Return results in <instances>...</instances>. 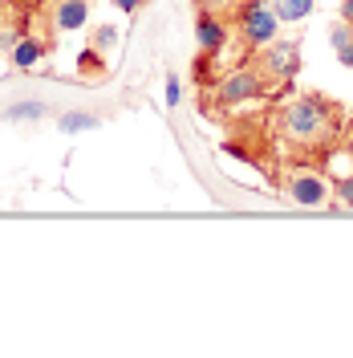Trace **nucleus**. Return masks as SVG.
I'll return each mask as SVG.
<instances>
[{"label": "nucleus", "mask_w": 353, "mask_h": 358, "mask_svg": "<svg viewBox=\"0 0 353 358\" xmlns=\"http://www.w3.org/2000/svg\"><path fill=\"white\" fill-rule=\"evenodd\" d=\"M341 127V106L325 98V94H296L288 98L285 110H280V131L301 143V147H321L329 143Z\"/></svg>", "instance_id": "1"}, {"label": "nucleus", "mask_w": 353, "mask_h": 358, "mask_svg": "<svg viewBox=\"0 0 353 358\" xmlns=\"http://www.w3.org/2000/svg\"><path fill=\"white\" fill-rule=\"evenodd\" d=\"M236 29L248 49H264V45L276 41L280 33V17L272 8V0H243L240 4V17H236Z\"/></svg>", "instance_id": "2"}, {"label": "nucleus", "mask_w": 353, "mask_h": 358, "mask_svg": "<svg viewBox=\"0 0 353 358\" xmlns=\"http://www.w3.org/2000/svg\"><path fill=\"white\" fill-rule=\"evenodd\" d=\"M268 94V78L260 66H243V69H232L227 78H220L216 86V102L220 106H248V102H260Z\"/></svg>", "instance_id": "3"}, {"label": "nucleus", "mask_w": 353, "mask_h": 358, "mask_svg": "<svg viewBox=\"0 0 353 358\" xmlns=\"http://www.w3.org/2000/svg\"><path fill=\"white\" fill-rule=\"evenodd\" d=\"M256 66L264 69L268 82H292L301 73V45L288 41V37H276L272 45L260 49V62Z\"/></svg>", "instance_id": "4"}, {"label": "nucleus", "mask_w": 353, "mask_h": 358, "mask_svg": "<svg viewBox=\"0 0 353 358\" xmlns=\"http://www.w3.org/2000/svg\"><path fill=\"white\" fill-rule=\"evenodd\" d=\"M285 196L292 203H301V208H317V203H325L333 196V187H329V179L317 176V171H296V176H288Z\"/></svg>", "instance_id": "5"}, {"label": "nucleus", "mask_w": 353, "mask_h": 358, "mask_svg": "<svg viewBox=\"0 0 353 358\" xmlns=\"http://www.w3.org/2000/svg\"><path fill=\"white\" fill-rule=\"evenodd\" d=\"M227 21L223 17H216V13H199L195 17V45H199V53H211V57H220L223 53V45H227Z\"/></svg>", "instance_id": "6"}, {"label": "nucleus", "mask_w": 353, "mask_h": 358, "mask_svg": "<svg viewBox=\"0 0 353 358\" xmlns=\"http://www.w3.org/2000/svg\"><path fill=\"white\" fill-rule=\"evenodd\" d=\"M86 21H89V0H57L53 24L61 33H77V29H86Z\"/></svg>", "instance_id": "7"}, {"label": "nucleus", "mask_w": 353, "mask_h": 358, "mask_svg": "<svg viewBox=\"0 0 353 358\" xmlns=\"http://www.w3.org/2000/svg\"><path fill=\"white\" fill-rule=\"evenodd\" d=\"M272 8H276L280 24H301L305 17H313L317 0H272Z\"/></svg>", "instance_id": "8"}, {"label": "nucleus", "mask_w": 353, "mask_h": 358, "mask_svg": "<svg viewBox=\"0 0 353 358\" xmlns=\"http://www.w3.org/2000/svg\"><path fill=\"white\" fill-rule=\"evenodd\" d=\"M8 57H13V69H33L45 57V45L37 41V37H21V41H17V49H13Z\"/></svg>", "instance_id": "9"}, {"label": "nucleus", "mask_w": 353, "mask_h": 358, "mask_svg": "<svg viewBox=\"0 0 353 358\" xmlns=\"http://www.w3.org/2000/svg\"><path fill=\"white\" fill-rule=\"evenodd\" d=\"M118 37H122V33H118V24L106 21V24H98V29H93V41H89V45H93L98 53H110L114 45H118Z\"/></svg>", "instance_id": "10"}, {"label": "nucleus", "mask_w": 353, "mask_h": 358, "mask_svg": "<svg viewBox=\"0 0 353 358\" xmlns=\"http://www.w3.org/2000/svg\"><path fill=\"white\" fill-rule=\"evenodd\" d=\"M4 118H13V122H21V118H45V102H17V106H8Z\"/></svg>", "instance_id": "11"}, {"label": "nucleus", "mask_w": 353, "mask_h": 358, "mask_svg": "<svg viewBox=\"0 0 353 358\" xmlns=\"http://www.w3.org/2000/svg\"><path fill=\"white\" fill-rule=\"evenodd\" d=\"M98 118L93 114H61V134H77V131H93Z\"/></svg>", "instance_id": "12"}, {"label": "nucleus", "mask_w": 353, "mask_h": 358, "mask_svg": "<svg viewBox=\"0 0 353 358\" xmlns=\"http://www.w3.org/2000/svg\"><path fill=\"white\" fill-rule=\"evenodd\" d=\"M77 69H82L86 78H98V73H102V53H98L93 45H89V49H82V57H77Z\"/></svg>", "instance_id": "13"}, {"label": "nucleus", "mask_w": 353, "mask_h": 358, "mask_svg": "<svg viewBox=\"0 0 353 358\" xmlns=\"http://www.w3.org/2000/svg\"><path fill=\"white\" fill-rule=\"evenodd\" d=\"M179 102H183V78L167 73V106H179Z\"/></svg>", "instance_id": "14"}, {"label": "nucleus", "mask_w": 353, "mask_h": 358, "mask_svg": "<svg viewBox=\"0 0 353 358\" xmlns=\"http://www.w3.org/2000/svg\"><path fill=\"white\" fill-rule=\"evenodd\" d=\"M333 196H337L341 203H350V208H353V176L337 179V183H333Z\"/></svg>", "instance_id": "15"}, {"label": "nucleus", "mask_w": 353, "mask_h": 358, "mask_svg": "<svg viewBox=\"0 0 353 358\" xmlns=\"http://www.w3.org/2000/svg\"><path fill=\"white\" fill-rule=\"evenodd\" d=\"M21 37H24V33H17V29H4V33H0V49H4V53H13Z\"/></svg>", "instance_id": "16"}, {"label": "nucleus", "mask_w": 353, "mask_h": 358, "mask_svg": "<svg viewBox=\"0 0 353 358\" xmlns=\"http://www.w3.org/2000/svg\"><path fill=\"white\" fill-rule=\"evenodd\" d=\"M333 53H337V62H341L345 69H353V41H345L341 49H333Z\"/></svg>", "instance_id": "17"}, {"label": "nucleus", "mask_w": 353, "mask_h": 358, "mask_svg": "<svg viewBox=\"0 0 353 358\" xmlns=\"http://www.w3.org/2000/svg\"><path fill=\"white\" fill-rule=\"evenodd\" d=\"M337 17L345 24H353V0H341V4H337Z\"/></svg>", "instance_id": "18"}, {"label": "nucleus", "mask_w": 353, "mask_h": 358, "mask_svg": "<svg viewBox=\"0 0 353 358\" xmlns=\"http://www.w3.org/2000/svg\"><path fill=\"white\" fill-rule=\"evenodd\" d=\"M114 8H122V13H138V4H142V0H110Z\"/></svg>", "instance_id": "19"}]
</instances>
